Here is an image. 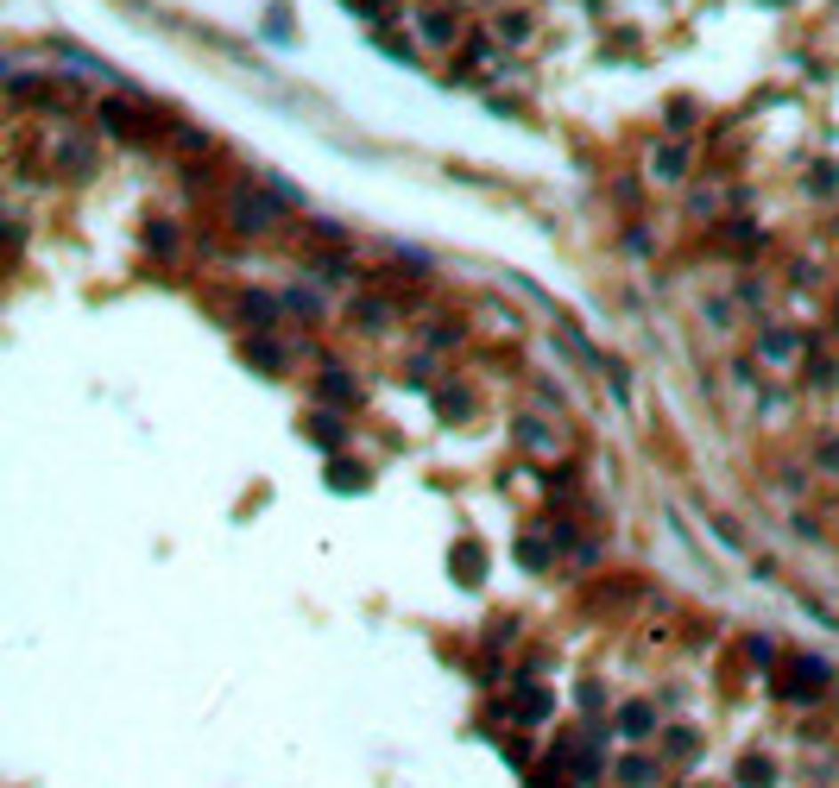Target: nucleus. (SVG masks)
<instances>
[{
  "instance_id": "f257e3e1",
  "label": "nucleus",
  "mask_w": 839,
  "mask_h": 788,
  "mask_svg": "<svg viewBox=\"0 0 839 788\" xmlns=\"http://www.w3.org/2000/svg\"><path fill=\"white\" fill-rule=\"evenodd\" d=\"M820 681H827V669H820V663H795L783 694H795V700H814V694H820Z\"/></svg>"
},
{
  "instance_id": "f03ea898",
  "label": "nucleus",
  "mask_w": 839,
  "mask_h": 788,
  "mask_svg": "<svg viewBox=\"0 0 839 788\" xmlns=\"http://www.w3.org/2000/svg\"><path fill=\"white\" fill-rule=\"evenodd\" d=\"M650 726H657V712H650V706H625V712H618V732H625V738H644Z\"/></svg>"
},
{
  "instance_id": "7ed1b4c3",
  "label": "nucleus",
  "mask_w": 839,
  "mask_h": 788,
  "mask_svg": "<svg viewBox=\"0 0 839 788\" xmlns=\"http://www.w3.org/2000/svg\"><path fill=\"white\" fill-rule=\"evenodd\" d=\"M618 782H625V788H650V782H657V763H644V757L618 763Z\"/></svg>"
},
{
  "instance_id": "20e7f679",
  "label": "nucleus",
  "mask_w": 839,
  "mask_h": 788,
  "mask_svg": "<svg viewBox=\"0 0 839 788\" xmlns=\"http://www.w3.org/2000/svg\"><path fill=\"white\" fill-rule=\"evenodd\" d=\"M770 776H777V769L763 763V757H745V763H738V782H745V788H770Z\"/></svg>"
},
{
  "instance_id": "39448f33",
  "label": "nucleus",
  "mask_w": 839,
  "mask_h": 788,
  "mask_svg": "<svg viewBox=\"0 0 839 788\" xmlns=\"http://www.w3.org/2000/svg\"><path fill=\"white\" fill-rule=\"evenodd\" d=\"M549 712V694H518V720H543Z\"/></svg>"
},
{
  "instance_id": "423d86ee",
  "label": "nucleus",
  "mask_w": 839,
  "mask_h": 788,
  "mask_svg": "<svg viewBox=\"0 0 839 788\" xmlns=\"http://www.w3.org/2000/svg\"><path fill=\"white\" fill-rule=\"evenodd\" d=\"M657 171H663V177H682V152H675V146H669V152H663V158H657Z\"/></svg>"
}]
</instances>
